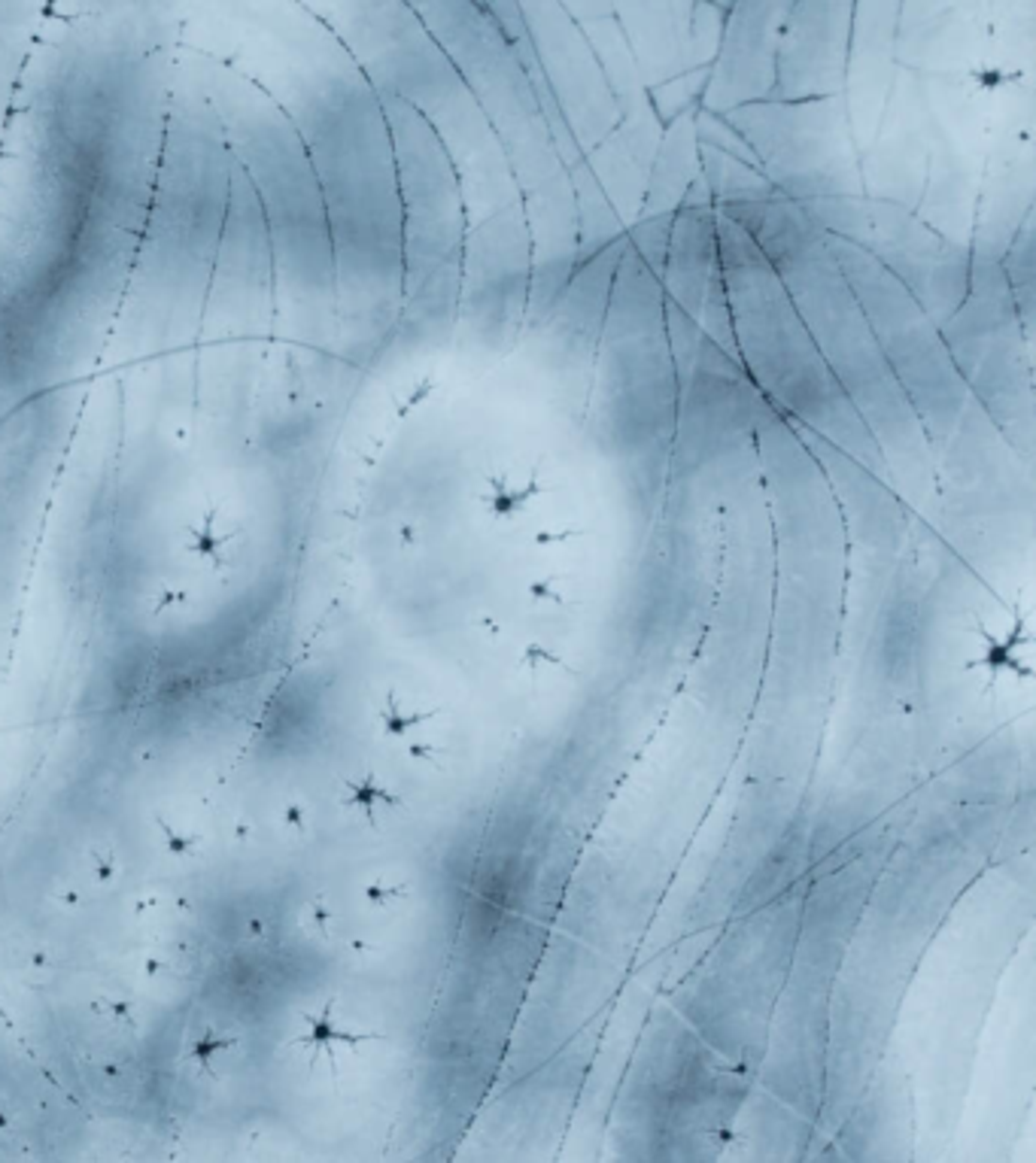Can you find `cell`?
<instances>
[{
	"mask_svg": "<svg viewBox=\"0 0 1036 1163\" xmlns=\"http://www.w3.org/2000/svg\"><path fill=\"white\" fill-rule=\"evenodd\" d=\"M541 492V486L533 481V483H511V481H489V492L484 496V501H486V508H489V514H496V516H511V514H520L523 508L529 501H533V496H538Z\"/></svg>",
	"mask_w": 1036,
	"mask_h": 1163,
	"instance_id": "1",
	"label": "cell"
},
{
	"mask_svg": "<svg viewBox=\"0 0 1036 1163\" xmlns=\"http://www.w3.org/2000/svg\"><path fill=\"white\" fill-rule=\"evenodd\" d=\"M1018 76H1021V74L1000 71V67H978V71L970 74V79L978 86V91H994V89H1000V86H1009V82H1015Z\"/></svg>",
	"mask_w": 1036,
	"mask_h": 1163,
	"instance_id": "2",
	"label": "cell"
}]
</instances>
